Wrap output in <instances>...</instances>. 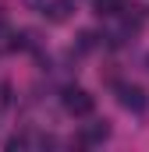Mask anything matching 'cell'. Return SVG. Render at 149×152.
Masks as SVG:
<instances>
[{
	"mask_svg": "<svg viewBox=\"0 0 149 152\" xmlns=\"http://www.w3.org/2000/svg\"><path fill=\"white\" fill-rule=\"evenodd\" d=\"M107 138H110L107 120H92V124L82 127V145H100V142H107Z\"/></svg>",
	"mask_w": 149,
	"mask_h": 152,
	"instance_id": "3",
	"label": "cell"
},
{
	"mask_svg": "<svg viewBox=\"0 0 149 152\" xmlns=\"http://www.w3.org/2000/svg\"><path fill=\"white\" fill-rule=\"evenodd\" d=\"M60 103H64V110H68L71 117H89L92 110H96V99H92L85 88H78V85H68V88H64Z\"/></svg>",
	"mask_w": 149,
	"mask_h": 152,
	"instance_id": "1",
	"label": "cell"
},
{
	"mask_svg": "<svg viewBox=\"0 0 149 152\" xmlns=\"http://www.w3.org/2000/svg\"><path fill=\"white\" fill-rule=\"evenodd\" d=\"M117 103H121L124 110H135V113H142L149 99H146V92H142L139 85H121V88H117Z\"/></svg>",
	"mask_w": 149,
	"mask_h": 152,
	"instance_id": "2",
	"label": "cell"
},
{
	"mask_svg": "<svg viewBox=\"0 0 149 152\" xmlns=\"http://www.w3.org/2000/svg\"><path fill=\"white\" fill-rule=\"evenodd\" d=\"M92 4H96V14L100 18H114V14L124 11V0H92Z\"/></svg>",
	"mask_w": 149,
	"mask_h": 152,
	"instance_id": "5",
	"label": "cell"
},
{
	"mask_svg": "<svg viewBox=\"0 0 149 152\" xmlns=\"http://www.w3.org/2000/svg\"><path fill=\"white\" fill-rule=\"evenodd\" d=\"M46 18H50V21H68V18H71V0H53V4L46 7Z\"/></svg>",
	"mask_w": 149,
	"mask_h": 152,
	"instance_id": "4",
	"label": "cell"
}]
</instances>
